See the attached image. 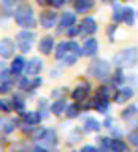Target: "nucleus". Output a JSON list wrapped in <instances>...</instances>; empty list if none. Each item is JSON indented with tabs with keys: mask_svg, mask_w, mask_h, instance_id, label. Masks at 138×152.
<instances>
[{
	"mask_svg": "<svg viewBox=\"0 0 138 152\" xmlns=\"http://www.w3.org/2000/svg\"><path fill=\"white\" fill-rule=\"evenodd\" d=\"M13 19L19 27L22 28H35L37 27V19L33 14V8L29 3H19L13 10Z\"/></svg>",
	"mask_w": 138,
	"mask_h": 152,
	"instance_id": "f257e3e1",
	"label": "nucleus"
},
{
	"mask_svg": "<svg viewBox=\"0 0 138 152\" xmlns=\"http://www.w3.org/2000/svg\"><path fill=\"white\" fill-rule=\"evenodd\" d=\"M113 64L117 68H133L138 64V48L132 46V48H126V49L119 51L117 54H114L113 57Z\"/></svg>",
	"mask_w": 138,
	"mask_h": 152,
	"instance_id": "f03ea898",
	"label": "nucleus"
},
{
	"mask_svg": "<svg viewBox=\"0 0 138 152\" xmlns=\"http://www.w3.org/2000/svg\"><path fill=\"white\" fill-rule=\"evenodd\" d=\"M35 38H37V35L33 30H30V28H22L21 32L16 33V48L22 54H27V52H30Z\"/></svg>",
	"mask_w": 138,
	"mask_h": 152,
	"instance_id": "7ed1b4c3",
	"label": "nucleus"
},
{
	"mask_svg": "<svg viewBox=\"0 0 138 152\" xmlns=\"http://www.w3.org/2000/svg\"><path fill=\"white\" fill-rule=\"evenodd\" d=\"M87 73L97 79H108L109 75H111V65H109L108 60L97 59L87 66Z\"/></svg>",
	"mask_w": 138,
	"mask_h": 152,
	"instance_id": "20e7f679",
	"label": "nucleus"
},
{
	"mask_svg": "<svg viewBox=\"0 0 138 152\" xmlns=\"http://www.w3.org/2000/svg\"><path fill=\"white\" fill-rule=\"evenodd\" d=\"M59 22V14L52 10H46V11L40 13V26L45 28V30H49V28L56 27V24Z\"/></svg>",
	"mask_w": 138,
	"mask_h": 152,
	"instance_id": "39448f33",
	"label": "nucleus"
},
{
	"mask_svg": "<svg viewBox=\"0 0 138 152\" xmlns=\"http://www.w3.org/2000/svg\"><path fill=\"white\" fill-rule=\"evenodd\" d=\"M16 52V43L11 38L5 37L0 40V57L2 59H13Z\"/></svg>",
	"mask_w": 138,
	"mask_h": 152,
	"instance_id": "423d86ee",
	"label": "nucleus"
},
{
	"mask_svg": "<svg viewBox=\"0 0 138 152\" xmlns=\"http://www.w3.org/2000/svg\"><path fill=\"white\" fill-rule=\"evenodd\" d=\"M133 95H135V90H133V87H130V86H124V87H119L116 92H114L113 95V100L116 102L117 104H122L128 102Z\"/></svg>",
	"mask_w": 138,
	"mask_h": 152,
	"instance_id": "0eeeda50",
	"label": "nucleus"
},
{
	"mask_svg": "<svg viewBox=\"0 0 138 152\" xmlns=\"http://www.w3.org/2000/svg\"><path fill=\"white\" fill-rule=\"evenodd\" d=\"M76 24V13L73 11H64L62 13V16L59 18V28H57V32L62 33L64 30H67L68 27L75 26Z\"/></svg>",
	"mask_w": 138,
	"mask_h": 152,
	"instance_id": "6e6552de",
	"label": "nucleus"
},
{
	"mask_svg": "<svg viewBox=\"0 0 138 152\" xmlns=\"http://www.w3.org/2000/svg\"><path fill=\"white\" fill-rule=\"evenodd\" d=\"M45 62H43L40 57H32L30 60L26 64V75H29V76H37V75H40L41 73V70H43V65Z\"/></svg>",
	"mask_w": 138,
	"mask_h": 152,
	"instance_id": "1a4fd4ad",
	"label": "nucleus"
},
{
	"mask_svg": "<svg viewBox=\"0 0 138 152\" xmlns=\"http://www.w3.org/2000/svg\"><path fill=\"white\" fill-rule=\"evenodd\" d=\"M81 54L84 57H95L98 54V41L95 38H87L81 46Z\"/></svg>",
	"mask_w": 138,
	"mask_h": 152,
	"instance_id": "9d476101",
	"label": "nucleus"
},
{
	"mask_svg": "<svg viewBox=\"0 0 138 152\" xmlns=\"http://www.w3.org/2000/svg\"><path fill=\"white\" fill-rule=\"evenodd\" d=\"M89 94H90V86L87 83H81L79 86H76L75 90L71 92V98H73L76 103H81L89 97Z\"/></svg>",
	"mask_w": 138,
	"mask_h": 152,
	"instance_id": "9b49d317",
	"label": "nucleus"
},
{
	"mask_svg": "<svg viewBox=\"0 0 138 152\" xmlns=\"http://www.w3.org/2000/svg\"><path fill=\"white\" fill-rule=\"evenodd\" d=\"M54 48H56V40L52 35L43 37L40 40V43H38V51H40L43 56H49L51 52L54 51Z\"/></svg>",
	"mask_w": 138,
	"mask_h": 152,
	"instance_id": "f8f14e48",
	"label": "nucleus"
},
{
	"mask_svg": "<svg viewBox=\"0 0 138 152\" xmlns=\"http://www.w3.org/2000/svg\"><path fill=\"white\" fill-rule=\"evenodd\" d=\"M38 140H40L41 146H45V147H52V146L57 144V135H56L54 130H51V128L43 130Z\"/></svg>",
	"mask_w": 138,
	"mask_h": 152,
	"instance_id": "ddd939ff",
	"label": "nucleus"
},
{
	"mask_svg": "<svg viewBox=\"0 0 138 152\" xmlns=\"http://www.w3.org/2000/svg\"><path fill=\"white\" fill-rule=\"evenodd\" d=\"M98 30L97 21L92 16H86L81 22V33H86V35H94L95 32Z\"/></svg>",
	"mask_w": 138,
	"mask_h": 152,
	"instance_id": "4468645a",
	"label": "nucleus"
},
{
	"mask_svg": "<svg viewBox=\"0 0 138 152\" xmlns=\"http://www.w3.org/2000/svg\"><path fill=\"white\" fill-rule=\"evenodd\" d=\"M26 59H24L22 56H16L13 57V62H11V66H10V71H11V75L14 76H21L24 73V70H26Z\"/></svg>",
	"mask_w": 138,
	"mask_h": 152,
	"instance_id": "2eb2a0df",
	"label": "nucleus"
},
{
	"mask_svg": "<svg viewBox=\"0 0 138 152\" xmlns=\"http://www.w3.org/2000/svg\"><path fill=\"white\" fill-rule=\"evenodd\" d=\"M22 117L24 121H26V124H29V125H38V124L41 122L43 116L40 114V111H27V113H22Z\"/></svg>",
	"mask_w": 138,
	"mask_h": 152,
	"instance_id": "dca6fc26",
	"label": "nucleus"
},
{
	"mask_svg": "<svg viewBox=\"0 0 138 152\" xmlns=\"http://www.w3.org/2000/svg\"><path fill=\"white\" fill-rule=\"evenodd\" d=\"M73 8L76 13H87L90 8H94V0H75Z\"/></svg>",
	"mask_w": 138,
	"mask_h": 152,
	"instance_id": "f3484780",
	"label": "nucleus"
},
{
	"mask_svg": "<svg viewBox=\"0 0 138 152\" xmlns=\"http://www.w3.org/2000/svg\"><path fill=\"white\" fill-rule=\"evenodd\" d=\"M102 124H100L95 117H87L84 121V132H100Z\"/></svg>",
	"mask_w": 138,
	"mask_h": 152,
	"instance_id": "a211bd4d",
	"label": "nucleus"
},
{
	"mask_svg": "<svg viewBox=\"0 0 138 152\" xmlns=\"http://www.w3.org/2000/svg\"><path fill=\"white\" fill-rule=\"evenodd\" d=\"M65 108H67L65 100L64 98H59V100H56V102H52L49 109H51V113L54 114V116H60V114L65 111Z\"/></svg>",
	"mask_w": 138,
	"mask_h": 152,
	"instance_id": "6ab92c4d",
	"label": "nucleus"
},
{
	"mask_svg": "<svg viewBox=\"0 0 138 152\" xmlns=\"http://www.w3.org/2000/svg\"><path fill=\"white\" fill-rule=\"evenodd\" d=\"M54 49H56V51H54L56 60H62L67 54H68V48H67V43H65V41H60L59 45H56Z\"/></svg>",
	"mask_w": 138,
	"mask_h": 152,
	"instance_id": "aec40b11",
	"label": "nucleus"
},
{
	"mask_svg": "<svg viewBox=\"0 0 138 152\" xmlns=\"http://www.w3.org/2000/svg\"><path fill=\"white\" fill-rule=\"evenodd\" d=\"M11 108L14 109V111H18V113H24V108H26V102H24V98H22L19 94L13 95V100H11Z\"/></svg>",
	"mask_w": 138,
	"mask_h": 152,
	"instance_id": "412c9836",
	"label": "nucleus"
},
{
	"mask_svg": "<svg viewBox=\"0 0 138 152\" xmlns=\"http://www.w3.org/2000/svg\"><path fill=\"white\" fill-rule=\"evenodd\" d=\"M109 151L111 152H127V144L124 141H121L119 138H116V140H111Z\"/></svg>",
	"mask_w": 138,
	"mask_h": 152,
	"instance_id": "4be33fe9",
	"label": "nucleus"
},
{
	"mask_svg": "<svg viewBox=\"0 0 138 152\" xmlns=\"http://www.w3.org/2000/svg\"><path fill=\"white\" fill-rule=\"evenodd\" d=\"M109 97H111V87H108V86H102L95 92V98L97 100H109Z\"/></svg>",
	"mask_w": 138,
	"mask_h": 152,
	"instance_id": "5701e85b",
	"label": "nucleus"
},
{
	"mask_svg": "<svg viewBox=\"0 0 138 152\" xmlns=\"http://www.w3.org/2000/svg\"><path fill=\"white\" fill-rule=\"evenodd\" d=\"M122 21L127 24V26H133L135 24V10L133 8H124V18Z\"/></svg>",
	"mask_w": 138,
	"mask_h": 152,
	"instance_id": "b1692460",
	"label": "nucleus"
},
{
	"mask_svg": "<svg viewBox=\"0 0 138 152\" xmlns=\"http://www.w3.org/2000/svg\"><path fill=\"white\" fill-rule=\"evenodd\" d=\"M94 108L97 109L98 113H108V109H109V100H97V98H94Z\"/></svg>",
	"mask_w": 138,
	"mask_h": 152,
	"instance_id": "393cba45",
	"label": "nucleus"
},
{
	"mask_svg": "<svg viewBox=\"0 0 138 152\" xmlns=\"http://www.w3.org/2000/svg\"><path fill=\"white\" fill-rule=\"evenodd\" d=\"M65 109H67L65 114H67V117H68V119H75V117H78V116H79V111H81L78 103L70 104V106H67Z\"/></svg>",
	"mask_w": 138,
	"mask_h": 152,
	"instance_id": "a878e982",
	"label": "nucleus"
},
{
	"mask_svg": "<svg viewBox=\"0 0 138 152\" xmlns=\"http://www.w3.org/2000/svg\"><path fill=\"white\" fill-rule=\"evenodd\" d=\"M0 7H2L5 14L8 16L10 13H13L14 7H16V0H0Z\"/></svg>",
	"mask_w": 138,
	"mask_h": 152,
	"instance_id": "bb28decb",
	"label": "nucleus"
},
{
	"mask_svg": "<svg viewBox=\"0 0 138 152\" xmlns=\"http://www.w3.org/2000/svg\"><path fill=\"white\" fill-rule=\"evenodd\" d=\"M122 18H124V8L121 7V5L114 3L113 5V21L117 24V22L122 21Z\"/></svg>",
	"mask_w": 138,
	"mask_h": 152,
	"instance_id": "cd10ccee",
	"label": "nucleus"
},
{
	"mask_svg": "<svg viewBox=\"0 0 138 152\" xmlns=\"http://www.w3.org/2000/svg\"><path fill=\"white\" fill-rule=\"evenodd\" d=\"M19 89L24 90V92H32V79L30 78H27V76H22L21 79H19Z\"/></svg>",
	"mask_w": 138,
	"mask_h": 152,
	"instance_id": "c85d7f7f",
	"label": "nucleus"
},
{
	"mask_svg": "<svg viewBox=\"0 0 138 152\" xmlns=\"http://www.w3.org/2000/svg\"><path fill=\"white\" fill-rule=\"evenodd\" d=\"M18 128V121L16 119H8V121H5V125H3V132L5 133H13L14 130Z\"/></svg>",
	"mask_w": 138,
	"mask_h": 152,
	"instance_id": "c756f323",
	"label": "nucleus"
},
{
	"mask_svg": "<svg viewBox=\"0 0 138 152\" xmlns=\"http://www.w3.org/2000/svg\"><path fill=\"white\" fill-rule=\"evenodd\" d=\"M135 114H138V108L135 106V104H130L127 109H124V111H122V119H124V121H127V119L133 117Z\"/></svg>",
	"mask_w": 138,
	"mask_h": 152,
	"instance_id": "7c9ffc66",
	"label": "nucleus"
},
{
	"mask_svg": "<svg viewBox=\"0 0 138 152\" xmlns=\"http://www.w3.org/2000/svg\"><path fill=\"white\" fill-rule=\"evenodd\" d=\"M78 57H79L78 54H73V52H68V54H67V56H65L62 60H64V65H67V66H71V65H75L76 62H78Z\"/></svg>",
	"mask_w": 138,
	"mask_h": 152,
	"instance_id": "2f4dec72",
	"label": "nucleus"
},
{
	"mask_svg": "<svg viewBox=\"0 0 138 152\" xmlns=\"http://www.w3.org/2000/svg\"><path fill=\"white\" fill-rule=\"evenodd\" d=\"M67 48H68V52H73V54H78L79 57L83 56L81 54V46L76 43L75 40H71V41H67Z\"/></svg>",
	"mask_w": 138,
	"mask_h": 152,
	"instance_id": "473e14b6",
	"label": "nucleus"
},
{
	"mask_svg": "<svg viewBox=\"0 0 138 152\" xmlns=\"http://www.w3.org/2000/svg\"><path fill=\"white\" fill-rule=\"evenodd\" d=\"M8 81H11V71L10 68H3L0 70V83H8Z\"/></svg>",
	"mask_w": 138,
	"mask_h": 152,
	"instance_id": "72a5a7b5",
	"label": "nucleus"
},
{
	"mask_svg": "<svg viewBox=\"0 0 138 152\" xmlns=\"http://www.w3.org/2000/svg\"><path fill=\"white\" fill-rule=\"evenodd\" d=\"M11 103L8 102V100H3V98H0V113H3V114H8V113H11Z\"/></svg>",
	"mask_w": 138,
	"mask_h": 152,
	"instance_id": "f704fd0d",
	"label": "nucleus"
},
{
	"mask_svg": "<svg viewBox=\"0 0 138 152\" xmlns=\"http://www.w3.org/2000/svg\"><path fill=\"white\" fill-rule=\"evenodd\" d=\"M124 81H126V76H124V73H122L121 68H117V71L113 75V83H114V84H122Z\"/></svg>",
	"mask_w": 138,
	"mask_h": 152,
	"instance_id": "c9c22d12",
	"label": "nucleus"
},
{
	"mask_svg": "<svg viewBox=\"0 0 138 152\" xmlns=\"http://www.w3.org/2000/svg\"><path fill=\"white\" fill-rule=\"evenodd\" d=\"M67 35H68L70 38H73V37H76V35H79V33H81V26H76V24H75V26H71V27H68V28H67Z\"/></svg>",
	"mask_w": 138,
	"mask_h": 152,
	"instance_id": "e433bc0d",
	"label": "nucleus"
},
{
	"mask_svg": "<svg viewBox=\"0 0 138 152\" xmlns=\"http://www.w3.org/2000/svg\"><path fill=\"white\" fill-rule=\"evenodd\" d=\"M13 89V81H8V83H0V95H5L8 92H11Z\"/></svg>",
	"mask_w": 138,
	"mask_h": 152,
	"instance_id": "4c0bfd02",
	"label": "nucleus"
},
{
	"mask_svg": "<svg viewBox=\"0 0 138 152\" xmlns=\"http://www.w3.org/2000/svg\"><path fill=\"white\" fill-rule=\"evenodd\" d=\"M81 132L78 130V128H75L73 132L70 133V136H68V140H70V142H78V141H81Z\"/></svg>",
	"mask_w": 138,
	"mask_h": 152,
	"instance_id": "58836bf2",
	"label": "nucleus"
},
{
	"mask_svg": "<svg viewBox=\"0 0 138 152\" xmlns=\"http://www.w3.org/2000/svg\"><path fill=\"white\" fill-rule=\"evenodd\" d=\"M41 83H43V79L40 78V76H33V79H32V92H33L35 89L40 87Z\"/></svg>",
	"mask_w": 138,
	"mask_h": 152,
	"instance_id": "ea45409f",
	"label": "nucleus"
},
{
	"mask_svg": "<svg viewBox=\"0 0 138 152\" xmlns=\"http://www.w3.org/2000/svg\"><path fill=\"white\" fill-rule=\"evenodd\" d=\"M67 3V0H49V5L52 8H62Z\"/></svg>",
	"mask_w": 138,
	"mask_h": 152,
	"instance_id": "a19ab883",
	"label": "nucleus"
},
{
	"mask_svg": "<svg viewBox=\"0 0 138 152\" xmlns=\"http://www.w3.org/2000/svg\"><path fill=\"white\" fill-rule=\"evenodd\" d=\"M128 142L133 146H138V132H133L128 135Z\"/></svg>",
	"mask_w": 138,
	"mask_h": 152,
	"instance_id": "79ce46f5",
	"label": "nucleus"
},
{
	"mask_svg": "<svg viewBox=\"0 0 138 152\" xmlns=\"http://www.w3.org/2000/svg\"><path fill=\"white\" fill-rule=\"evenodd\" d=\"M79 152H98V149L95 146H90V144H86L81 147V151Z\"/></svg>",
	"mask_w": 138,
	"mask_h": 152,
	"instance_id": "37998d69",
	"label": "nucleus"
},
{
	"mask_svg": "<svg viewBox=\"0 0 138 152\" xmlns=\"http://www.w3.org/2000/svg\"><path fill=\"white\" fill-rule=\"evenodd\" d=\"M116 28H117L116 24H113V26H109V27H108V38H109V41H113V40H114L113 35H114V32H116Z\"/></svg>",
	"mask_w": 138,
	"mask_h": 152,
	"instance_id": "c03bdc74",
	"label": "nucleus"
},
{
	"mask_svg": "<svg viewBox=\"0 0 138 152\" xmlns=\"http://www.w3.org/2000/svg\"><path fill=\"white\" fill-rule=\"evenodd\" d=\"M33 152H49L45 146H35L33 147Z\"/></svg>",
	"mask_w": 138,
	"mask_h": 152,
	"instance_id": "a18cd8bd",
	"label": "nucleus"
},
{
	"mask_svg": "<svg viewBox=\"0 0 138 152\" xmlns=\"http://www.w3.org/2000/svg\"><path fill=\"white\" fill-rule=\"evenodd\" d=\"M111 124H113V117H108L106 121L103 122V127H106V128H111Z\"/></svg>",
	"mask_w": 138,
	"mask_h": 152,
	"instance_id": "49530a36",
	"label": "nucleus"
},
{
	"mask_svg": "<svg viewBox=\"0 0 138 152\" xmlns=\"http://www.w3.org/2000/svg\"><path fill=\"white\" fill-rule=\"evenodd\" d=\"M64 92H65V90H64V87H60L59 90H54V92H52L51 95H52V97H59V95H60V94H64Z\"/></svg>",
	"mask_w": 138,
	"mask_h": 152,
	"instance_id": "de8ad7c7",
	"label": "nucleus"
},
{
	"mask_svg": "<svg viewBox=\"0 0 138 152\" xmlns=\"http://www.w3.org/2000/svg\"><path fill=\"white\" fill-rule=\"evenodd\" d=\"M35 2L40 5V7H46V5H49V0H35Z\"/></svg>",
	"mask_w": 138,
	"mask_h": 152,
	"instance_id": "09e8293b",
	"label": "nucleus"
},
{
	"mask_svg": "<svg viewBox=\"0 0 138 152\" xmlns=\"http://www.w3.org/2000/svg\"><path fill=\"white\" fill-rule=\"evenodd\" d=\"M59 73H60V70H57V68L51 70V78H57V76H59Z\"/></svg>",
	"mask_w": 138,
	"mask_h": 152,
	"instance_id": "8fccbe9b",
	"label": "nucleus"
},
{
	"mask_svg": "<svg viewBox=\"0 0 138 152\" xmlns=\"http://www.w3.org/2000/svg\"><path fill=\"white\" fill-rule=\"evenodd\" d=\"M3 125H5V119L0 117V130H3Z\"/></svg>",
	"mask_w": 138,
	"mask_h": 152,
	"instance_id": "3c124183",
	"label": "nucleus"
},
{
	"mask_svg": "<svg viewBox=\"0 0 138 152\" xmlns=\"http://www.w3.org/2000/svg\"><path fill=\"white\" fill-rule=\"evenodd\" d=\"M103 3H109V2H113V0H102Z\"/></svg>",
	"mask_w": 138,
	"mask_h": 152,
	"instance_id": "603ef678",
	"label": "nucleus"
},
{
	"mask_svg": "<svg viewBox=\"0 0 138 152\" xmlns=\"http://www.w3.org/2000/svg\"><path fill=\"white\" fill-rule=\"evenodd\" d=\"M3 68V64H0V70H2Z\"/></svg>",
	"mask_w": 138,
	"mask_h": 152,
	"instance_id": "864d4df0",
	"label": "nucleus"
},
{
	"mask_svg": "<svg viewBox=\"0 0 138 152\" xmlns=\"http://www.w3.org/2000/svg\"><path fill=\"white\" fill-rule=\"evenodd\" d=\"M126 2H128V0H126Z\"/></svg>",
	"mask_w": 138,
	"mask_h": 152,
	"instance_id": "5fc2aeb1",
	"label": "nucleus"
},
{
	"mask_svg": "<svg viewBox=\"0 0 138 152\" xmlns=\"http://www.w3.org/2000/svg\"><path fill=\"white\" fill-rule=\"evenodd\" d=\"M71 152H75V151H71Z\"/></svg>",
	"mask_w": 138,
	"mask_h": 152,
	"instance_id": "6e6d98bb",
	"label": "nucleus"
},
{
	"mask_svg": "<svg viewBox=\"0 0 138 152\" xmlns=\"http://www.w3.org/2000/svg\"><path fill=\"white\" fill-rule=\"evenodd\" d=\"M137 152H138V151H137Z\"/></svg>",
	"mask_w": 138,
	"mask_h": 152,
	"instance_id": "4d7b16f0",
	"label": "nucleus"
}]
</instances>
